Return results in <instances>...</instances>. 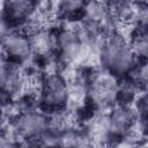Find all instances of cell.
Returning <instances> with one entry per match:
<instances>
[{"label":"cell","mask_w":148,"mask_h":148,"mask_svg":"<svg viewBox=\"0 0 148 148\" xmlns=\"http://www.w3.org/2000/svg\"><path fill=\"white\" fill-rule=\"evenodd\" d=\"M1 45L3 54L14 65L25 61L29 58L32 49L29 37L21 32H10L5 35L2 37Z\"/></svg>","instance_id":"3"},{"label":"cell","mask_w":148,"mask_h":148,"mask_svg":"<svg viewBox=\"0 0 148 148\" xmlns=\"http://www.w3.org/2000/svg\"><path fill=\"white\" fill-rule=\"evenodd\" d=\"M3 16L12 23L28 22L34 15L35 3L30 1H9L3 3Z\"/></svg>","instance_id":"5"},{"label":"cell","mask_w":148,"mask_h":148,"mask_svg":"<svg viewBox=\"0 0 148 148\" xmlns=\"http://www.w3.org/2000/svg\"><path fill=\"white\" fill-rule=\"evenodd\" d=\"M132 148H147V146H146V143H136Z\"/></svg>","instance_id":"7"},{"label":"cell","mask_w":148,"mask_h":148,"mask_svg":"<svg viewBox=\"0 0 148 148\" xmlns=\"http://www.w3.org/2000/svg\"><path fill=\"white\" fill-rule=\"evenodd\" d=\"M49 127L47 119L38 112L29 111L21 114L17 119L16 128L18 133L27 139H39L42 133Z\"/></svg>","instance_id":"4"},{"label":"cell","mask_w":148,"mask_h":148,"mask_svg":"<svg viewBox=\"0 0 148 148\" xmlns=\"http://www.w3.org/2000/svg\"><path fill=\"white\" fill-rule=\"evenodd\" d=\"M136 60L131 45L123 37H110L102 46V65L113 77L128 75L136 66Z\"/></svg>","instance_id":"1"},{"label":"cell","mask_w":148,"mask_h":148,"mask_svg":"<svg viewBox=\"0 0 148 148\" xmlns=\"http://www.w3.org/2000/svg\"><path fill=\"white\" fill-rule=\"evenodd\" d=\"M89 146V138L83 132L72 128L61 130L57 148H87Z\"/></svg>","instance_id":"6"},{"label":"cell","mask_w":148,"mask_h":148,"mask_svg":"<svg viewBox=\"0 0 148 148\" xmlns=\"http://www.w3.org/2000/svg\"><path fill=\"white\" fill-rule=\"evenodd\" d=\"M42 103L52 111H62L68 103V86L57 74H51L42 81L39 89Z\"/></svg>","instance_id":"2"}]
</instances>
